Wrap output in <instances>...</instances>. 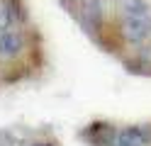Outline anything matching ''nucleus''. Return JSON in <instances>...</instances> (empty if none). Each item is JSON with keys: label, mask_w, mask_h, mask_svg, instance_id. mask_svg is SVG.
Wrapping results in <instances>:
<instances>
[{"label": "nucleus", "mask_w": 151, "mask_h": 146, "mask_svg": "<svg viewBox=\"0 0 151 146\" xmlns=\"http://www.w3.org/2000/svg\"><path fill=\"white\" fill-rule=\"evenodd\" d=\"M22 7L17 0H0V32L15 29L22 22Z\"/></svg>", "instance_id": "nucleus-4"}, {"label": "nucleus", "mask_w": 151, "mask_h": 146, "mask_svg": "<svg viewBox=\"0 0 151 146\" xmlns=\"http://www.w3.org/2000/svg\"><path fill=\"white\" fill-rule=\"evenodd\" d=\"M24 49H27L24 32H20L17 27L15 29H7V32H0V58H3V61L17 58Z\"/></svg>", "instance_id": "nucleus-3"}, {"label": "nucleus", "mask_w": 151, "mask_h": 146, "mask_svg": "<svg viewBox=\"0 0 151 146\" xmlns=\"http://www.w3.org/2000/svg\"><path fill=\"white\" fill-rule=\"evenodd\" d=\"M149 144H151V129L146 124L122 127L112 141V146H149Z\"/></svg>", "instance_id": "nucleus-2"}, {"label": "nucleus", "mask_w": 151, "mask_h": 146, "mask_svg": "<svg viewBox=\"0 0 151 146\" xmlns=\"http://www.w3.org/2000/svg\"><path fill=\"white\" fill-rule=\"evenodd\" d=\"M34 146H51V144H34Z\"/></svg>", "instance_id": "nucleus-6"}, {"label": "nucleus", "mask_w": 151, "mask_h": 146, "mask_svg": "<svg viewBox=\"0 0 151 146\" xmlns=\"http://www.w3.org/2000/svg\"><path fill=\"white\" fill-rule=\"evenodd\" d=\"M81 17L86 22L88 29L98 32L102 27V19H105V10H102L100 0H81Z\"/></svg>", "instance_id": "nucleus-5"}, {"label": "nucleus", "mask_w": 151, "mask_h": 146, "mask_svg": "<svg viewBox=\"0 0 151 146\" xmlns=\"http://www.w3.org/2000/svg\"><path fill=\"white\" fill-rule=\"evenodd\" d=\"M122 37L129 44H146L151 39V15L122 17Z\"/></svg>", "instance_id": "nucleus-1"}]
</instances>
